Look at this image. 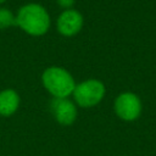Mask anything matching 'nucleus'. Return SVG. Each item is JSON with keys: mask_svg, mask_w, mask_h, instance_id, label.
<instances>
[{"mask_svg": "<svg viewBox=\"0 0 156 156\" xmlns=\"http://www.w3.org/2000/svg\"><path fill=\"white\" fill-rule=\"evenodd\" d=\"M56 27L58 33L62 34L63 37H73L78 34L83 27V16L77 10H65L58 16Z\"/></svg>", "mask_w": 156, "mask_h": 156, "instance_id": "5", "label": "nucleus"}, {"mask_svg": "<svg viewBox=\"0 0 156 156\" xmlns=\"http://www.w3.org/2000/svg\"><path fill=\"white\" fill-rule=\"evenodd\" d=\"M50 107H51V111H52L55 119L60 124L69 126L77 118V115H78L77 106L68 98H63V99L54 98L51 104H50Z\"/></svg>", "mask_w": 156, "mask_h": 156, "instance_id": "6", "label": "nucleus"}, {"mask_svg": "<svg viewBox=\"0 0 156 156\" xmlns=\"http://www.w3.org/2000/svg\"><path fill=\"white\" fill-rule=\"evenodd\" d=\"M20 107V95L13 89H5L0 91V115L12 116Z\"/></svg>", "mask_w": 156, "mask_h": 156, "instance_id": "7", "label": "nucleus"}, {"mask_svg": "<svg viewBox=\"0 0 156 156\" xmlns=\"http://www.w3.org/2000/svg\"><path fill=\"white\" fill-rule=\"evenodd\" d=\"M6 0H0V4H2V2H5Z\"/></svg>", "mask_w": 156, "mask_h": 156, "instance_id": "10", "label": "nucleus"}, {"mask_svg": "<svg viewBox=\"0 0 156 156\" xmlns=\"http://www.w3.org/2000/svg\"><path fill=\"white\" fill-rule=\"evenodd\" d=\"M56 1H57V4H58L61 7H63L65 10L72 9V6H73L74 2H76V0H56Z\"/></svg>", "mask_w": 156, "mask_h": 156, "instance_id": "9", "label": "nucleus"}, {"mask_svg": "<svg viewBox=\"0 0 156 156\" xmlns=\"http://www.w3.org/2000/svg\"><path fill=\"white\" fill-rule=\"evenodd\" d=\"M41 82L44 88L56 99L68 98L73 94L76 88V82L72 74L57 66H52L46 68L41 74Z\"/></svg>", "mask_w": 156, "mask_h": 156, "instance_id": "2", "label": "nucleus"}, {"mask_svg": "<svg viewBox=\"0 0 156 156\" xmlns=\"http://www.w3.org/2000/svg\"><path fill=\"white\" fill-rule=\"evenodd\" d=\"M105 85L99 79H87L78 84L73 90L74 102L80 107H93L105 96Z\"/></svg>", "mask_w": 156, "mask_h": 156, "instance_id": "3", "label": "nucleus"}, {"mask_svg": "<svg viewBox=\"0 0 156 156\" xmlns=\"http://www.w3.org/2000/svg\"><path fill=\"white\" fill-rule=\"evenodd\" d=\"M16 26V16L7 9L0 7V29Z\"/></svg>", "mask_w": 156, "mask_h": 156, "instance_id": "8", "label": "nucleus"}, {"mask_svg": "<svg viewBox=\"0 0 156 156\" xmlns=\"http://www.w3.org/2000/svg\"><path fill=\"white\" fill-rule=\"evenodd\" d=\"M16 26L29 35L39 37L50 28V16L39 4L30 2L23 5L16 15Z\"/></svg>", "mask_w": 156, "mask_h": 156, "instance_id": "1", "label": "nucleus"}, {"mask_svg": "<svg viewBox=\"0 0 156 156\" xmlns=\"http://www.w3.org/2000/svg\"><path fill=\"white\" fill-rule=\"evenodd\" d=\"M113 108L116 115L121 119L126 122H132L139 118V116L141 115L143 105L140 98L136 94L132 91H124L116 98Z\"/></svg>", "mask_w": 156, "mask_h": 156, "instance_id": "4", "label": "nucleus"}]
</instances>
